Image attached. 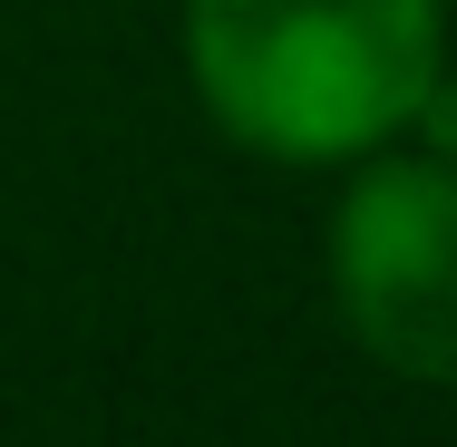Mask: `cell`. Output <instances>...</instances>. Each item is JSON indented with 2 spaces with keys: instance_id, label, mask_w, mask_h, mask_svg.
Wrapping results in <instances>:
<instances>
[{
  "instance_id": "cell-1",
  "label": "cell",
  "mask_w": 457,
  "mask_h": 447,
  "mask_svg": "<svg viewBox=\"0 0 457 447\" xmlns=\"http://www.w3.org/2000/svg\"><path fill=\"white\" fill-rule=\"evenodd\" d=\"M204 107L282 166L361 156L438 79V0H185Z\"/></svg>"
},
{
  "instance_id": "cell-2",
  "label": "cell",
  "mask_w": 457,
  "mask_h": 447,
  "mask_svg": "<svg viewBox=\"0 0 457 447\" xmlns=\"http://www.w3.org/2000/svg\"><path fill=\"white\" fill-rule=\"evenodd\" d=\"M331 292L379 369L457 389V166H379L331 214Z\"/></svg>"
},
{
  "instance_id": "cell-3",
  "label": "cell",
  "mask_w": 457,
  "mask_h": 447,
  "mask_svg": "<svg viewBox=\"0 0 457 447\" xmlns=\"http://www.w3.org/2000/svg\"><path fill=\"white\" fill-rule=\"evenodd\" d=\"M409 117L428 127V166H457V79H448V69L419 88V107H409Z\"/></svg>"
}]
</instances>
